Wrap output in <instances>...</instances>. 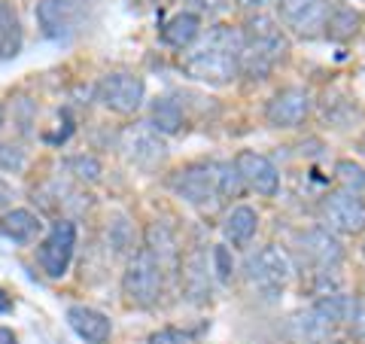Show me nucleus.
Instances as JSON below:
<instances>
[{"mask_svg": "<svg viewBox=\"0 0 365 344\" xmlns=\"http://www.w3.org/2000/svg\"><path fill=\"white\" fill-rule=\"evenodd\" d=\"M244 55V34L232 25H213L207 34L180 52V71L189 79L207 86H228L241 74Z\"/></svg>", "mask_w": 365, "mask_h": 344, "instance_id": "obj_1", "label": "nucleus"}, {"mask_svg": "<svg viewBox=\"0 0 365 344\" xmlns=\"http://www.w3.org/2000/svg\"><path fill=\"white\" fill-rule=\"evenodd\" d=\"M244 55H241V74L253 79H265L274 64H280L289 52V40L283 34L280 21L271 16H253L244 25Z\"/></svg>", "mask_w": 365, "mask_h": 344, "instance_id": "obj_2", "label": "nucleus"}, {"mask_svg": "<svg viewBox=\"0 0 365 344\" xmlns=\"http://www.w3.org/2000/svg\"><path fill=\"white\" fill-rule=\"evenodd\" d=\"M244 271H247L250 290H256L259 295H265V299H277L283 293V286L292 278V262L280 247L268 244L247 259Z\"/></svg>", "mask_w": 365, "mask_h": 344, "instance_id": "obj_3", "label": "nucleus"}, {"mask_svg": "<svg viewBox=\"0 0 365 344\" xmlns=\"http://www.w3.org/2000/svg\"><path fill=\"white\" fill-rule=\"evenodd\" d=\"M162 286H165L162 265L155 262L150 250H137L122 274V293L128 295V302L137 308H153L162 299Z\"/></svg>", "mask_w": 365, "mask_h": 344, "instance_id": "obj_4", "label": "nucleus"}, {"mask_svg": "<svg viewBox=\"0 0 365 344\" xmlns=\"http://www.w3.org/2000/svg\"><path fill=\"white\" fill-rule=\"evenodd\" d=\"M168 186L174 189L177 195L192 208H198L204 213H213L220 208V192H216V180H213V165L207 162H195V165H186L170 174Z\"/></svg>", "mask_w": 365, "mask_h": 344, "instance_id": "obj_5", "label": "nucleus"}, {"mask_svg": "<svg viewBox=\"0 0 365 344\" xmlns=\"http://www.w3.org/2000/svg\"><path fill=\"white\" fill-rule=\"evenodd\" d=\"M73 250H76V226L71 220H58L52 223L49 235L43 238L37 250V262L49 278H64L73 262Z\"/></svg>", "mask_w": 365, "mask_h": 344, "instance_id": "obj_6", "label": "nucleus"}, {"mask_svg": "<svg viewBox=\"0 0 365 344\" xmlns=\"http://www.w3.org/2000/svg\"><path fill=\"white\" fill-rule=\"evenodd\" d=\"M143 98H146V86L134 74H110L98 86V101L107 110L119 113V116H134L140 110Z\"/></svg>", "mask_w": 365, "mask_h": 344, "instance_id": "obj_7", "label": "nucleus"}, {"mask_svg": "<svg viewBox=\"0 0 365 344\" xmlns=\"http://www.w3.org/2000/svg\"><path fill=\"white\" fill-rule=\"evenodd\" d=\"M323 220L329 232L341 235H359L365 232V201L356 192L338 189L332 195H326L323 201Z\"/></svg>", "mask_w": 365, "mask_h": 344, "instance_id": "obj_8", "label": "nucleus"}, {"mask_svg": "<svg viewBox=\"0 0 365 344\" xmlns=\"http://www.w3.org/2000/svg\"><path fill=\"white\" fill-rule=\"evenodd\" d=\"M311 107H314L311 91L302 86H289V88H280L268 101L265 116H268V125H274V128H299L311 116Z\"/></svg>", "mask_w": 365, "mask_h": 344, "instance_id": "obj_9", "label": "nucleus"}, {"mask_svg": "<svg viewBox=\"0 0 365 344\" xmlns=\"http://www.w3.org/2000/svg\"><path fill=\"white\" fill-rule=\"evenodd\" d=\"M122 153L131 165L153 171L165 162L168 146L162 141V134H155L150 125H134V128H125L122 134Z\"/></svg>", "mask_w": 365, "mask_h": 344, "instance_id": "obj_10", "label": "nucleus"}, {"mask_svg": "<svg viewBox=\"0 0 365 344\" xmlns=\"http://www.w3.org/2000/svg\"><path fill=\"white\" fill-rule=\"evenodd\" d=\"M235 168H237V174H241L244 186L250 192L265 195V198L280 192V171L274 168V162L268 156L253 153V150H241L235 158Z\"/></svg>", "mask_w": 365, "mask_h": 344, "instance_id": "obj_11", "label": "nucleus"}, {"mask_svg": "<svg viewBox=\"0 0 365 344\" xmlns=\"http://www.w3.org/2000/svg\"><path fill=\"white\" fill-rule=\"evenodd\" d=\"M326 0H277V16L287 28L302 37H317L326 28Z\"/></svg>", "mask_w": 365, "mask_h": 344, "instance_id": "obj_12", "label": "nucleus"}, {"mask_svg": "<svg viewBox=\"0 0 365 344\" xmlns=\"http://www.w3.org/2000/svg\"><path fill=\"white\" fill-rule=\"evenodd\" d=\"M180 280H182V293L189 302L204 305L210 299L213 290V271H210V250L195 247L189 250L180 262Z\"/></svg>", "mask_w": 365, "mask_h": 344, "instance_id": "obj_13", "label": "nucleus"}, {"mask_svg": "<svg viewBox=\"0 0 365 344\" xmlns=\"http://www.w3.org/2000/svg\"><path fill=\"white\" fill-rule=\"evenodd\" d=\"M34 16H37L43 37H49V40H67L76 28L73 0H37Z\"/></svg>", "mask_w": 365, "mask_h": 344, "instance_id": "obj_14", "label": "nucleus"}, {"mask_svg": "<svg viewBox=\"0 0 365 344\" xmlns=\"http://www.w3.org/2000/svg\"><path fill=\"white\" fill-rule=\"evenodd\" d=\"M67 323L86 344H107L113 335V323L107 314L95 311L88 305H73L67 308Z\"/></svg>", "mask_w": 365, "mask_h": 344, "instance_id": "obj_15", "label": "nucleus"}, {"mask_svg": "<svg viewBox=\"0 0 365 344\" xmlns=\"http://www.w3.org/2000/svg\"><path fill=\"white\" fill-rule=\"evenodd\" d=\"M143 250H150V253L155 256V262L162 265V271H174L180 268V247H177V238L174 232H170L168 223H150L143 232Z\"/></svg>", "mask_w": 365, "mask_h": 344, "instance_id": "obj_16", "label": "nucleus"}, {"mask_svg": "<svg viewBox=\"0 0 365 344\" xmlns=\"http://www.w3.org/2000/svg\"><path fill=\"white\" fill-rule=\"evenodd\" d=\"M302 250L311 256L319 268H335L341 259H344V250H341L338 238L329 232V228H311V232L302 235Z\"/></svg>", "mask_w": 365, "mask_h": 344, "instance_id": "obj_17", "label": "nucleus"}, {"mask_svg": "<svg viewBox=\"0 0 365 344\" xmlns=\"http://www.w3.org/2000/svg\"><path fill=\"white\" fill-rule=\"evenodd\" d=\"M201 37V16L192 13V9H182V13H174L165 28H162V40L168 46H174V49H189L192 43H195Z\"/></svg>", "mask_w": 365, "mask_h": 344, "instance_id": "obj_18", "label": "nucleus"}, {"mask_svg": "<svg viewBox=\"0 0 365 344\" xmlns=\"http://www.w3.org/2000/svg\"><path fill=\"white\" fill-rule=\"evenodd\" d=\"M256 228H259V213L250 208V204H237L222 220V235L228 244H235V247H247L250 241H253Z\"/></svg>", "mask_w": 365, "mask_h": 344, "instance_id": "obj_19", "label": "nucleus"}, {"mask_svg": "<svg viewBox=\"0 0 365 344\" xmlns=\"http://www.w3.org/2000/svg\"><path fill=\"white\" fill-rule=\"evenodd\" d=\"M25 31H21L19 13L9 0H0V61H9L21 52Z\"/></svg>", "mask_w": 365, "mask_h": 344, "instance_id": "obj_20", "label": "nucleus"}, {"mask_svg": "<svg viewBox=\"0 0 365 344\" xmlns=\"http://www.w3.org/2000/svg\"><path fill=\"white\" fill-rule=\"evenodd\" d=\"M40 228H43L40 216L25 211V208H16V211L0 216V235H6L9 241H16V244H28V241H34L40 235Z\"/></svg>", "mask_w": 365, "mask_h": 344, "instance_id": "obj_21", "label": "nucleus"}, {"mask_svg": "<svg viewBox=\"0 0 365 344\" xmlns=\"http://www.w3.org/2000/svg\"><path fill=\"white\" fill-rule=\"evenodd\" d=\"M150 128L155 134H180L182 125H186V116H182V107L177 104L174 98H155L153 110H150Z\"/></svg>", "mask_w": 365, "mask_h": 344, "instance_id": "obj_22", "label": "nucleus"}, {"mask_svg": "<svg viewBox=\"0 0 365 344\" xmlns=\"http://www.w3.org/2000/svg\"><path fill=\"white\" fill-rule=\"evenodd\" d=\"M359 25H362V16L356 13V9H353V6H344V4H338V6H329L323 34H326L329 40L344 43V40H350L353 34L359 31Z\"/></svg>", "mask_w": 365, "mask_h": 344, "instance_id": "obj_23", "label": "nucleus"}, {"mask_svg": "<svg viewBox=\"0 0 365 344\" xmlns=\"http://www.w3.org/2000/svg\"><path fill=\"white\" fill-rule=\"evenodd\" d=\"M213 180H216V192H220V198H237L247 186L241 174H237L235 162H213Z\"/></svg>", "mask_w": 365, "mask_h": 344, "instance_id": "obj_24", "label": "nucleus"}, {"mask_svg": "<svg viewBox=\"0 0 365 344\" xmlns=\"http://www.w3.org/2000/svg\"><path fill=\"white\" fill-rule=\"evenodd\" d=\"M210 271L220 283H228L235 278V259H232V250H228L225 244H216L210 250Z\"/></svg>", "mask_w": 365, "mask_h": 344, "instance_id": "obj_25", "label": "nucleus"}, {"mask_svg": "<svg viewBox=\"0 0 365 344\" xmlns=\"http://www.w3.org/2000/svg\"><path fill=\"white\" fill-rule=\"evenodd\" d=\"M335 177H338V183L344 186L347 192H362L365 189V171L356 165V162H350V158H344V162H338L335 165Z\"/></svg>", "mask_w": 365, "mask_h": 344, "instance_id": "obj_26", "label": "nucleus"}, {"mask_svg": "<svg viewBox=\"0 0 365 344\" xmlns=\"http://www.w3.org/2000/svg\"><path fill=\"white\" fill-rule=\"evenodd\" d=\"M67 171H71L76 180H88V183L101 180V162L95 156H73L71 162H67Z\"/></svg>", "mask_w": 365, "mask_h": 344, "instance_id": "obj_27", "label": "nucleus"}, {"mask_svg": "<svg viewBox=\"0 0 365 344\" xmlns=\"http://www.w3.org/2000/svg\"><path fill=\"white\" fill-rule=\"evenodd\" d=\"M25 165H28V156L21 146L0 143V168L9 171V174H19V171H25Z\"/></svg>", "mask_w": 365, "mask_h": 344, "instance_id": "obj_28", "label": "nucleus"}, {"mask_svg": "<svg viewBox=\"0 0 365 344\" xmlns=\"http://www.w3.org/2000/svg\"><path fill=\"white\" fill-rule=\"evenodd\" d=\"M150 344H192V338L182 335V332H177V329H162L150 338Z\"/></svg>", "mask_w": 365, "mask_h": 344, "instance_id": "obj_29", "label": "nucleus"}, {"mask_svg": "<svg viewBox=\"0 0 365 344\" xmlns=\"http://www.w3.org/2000/svg\"><path fill=\"white\" fill-rule=\"evenodd\" d=\"M198 9H204V13H220V9L225 6V0H192Z\"/></svg>", "mask_w": 365, "mask_h": 344, "instance_id": "obj_30", "label": "nucleus"}, {"mask_svg": "<svg viewBox=\"0 0 365 344\" xmlns=\"http://www.w3.org/2000/svg\"><path fill=\"white\" fill-rule=\"evenodd\" d=\"M353 329H356V335L365 341V308H356V314H353Z\"/></svg>", "mask_w": 365, "mask_h": 344, "instance_id": "obj_31", "label": "nucleus"}, {"mask_svg": "<svg viewBox=\"0 0 365 344\" xmlns=\"http://www.w3.org/2000/svg\"><path fill=\"white\" fill-rule=\"evenodd\" d=\"M9 198H13V189H9V186H6V183H4V180H0V208H4V204H6Z\"/></svg>", "mask_w": 365, "mask_h": 344, "instance_id": "obj_32", "label": "nucleus"}, {"mask_svg": "<svg viewBox=\"0 0 365 344\" xmlns=\"http://www.w3.org/2000/svg\"><path fill=\"white\" fill-rule=\"evenodd\" d=\"M265 4H268V0H237V6H244V9H259Z\"/></svg>", "mask_w": 365, "mask_h": 344, "instance_id": "obj_33", "label": "nucleus"}, {"mask_svg": "<svg viewBox=\"0 0 365 344\" xmlns=\"http://www.w3.org/2000/svg\"><path fill=\"white\" fill-rule=\"evenodd\" d=\"M0 344H16V335L9 329H4V326H0Z\"/></svg>", "mask_w": 365, "mask_h": 344, "instance_id": "obj_34", "label": "nucleus"}, {"mask_svg": "<svg viewBox=\"0 0 365 344\" xmlns=\"http://www.w3.org/2000/svg\"><path fill=\"white\" fill-rule=\"evenodd\" d=\"M4 119H6V113H4V104H0V128H4Z\"/></svg>", "mask_w": 365, "mask_h": 344, "instance_id": "obj_35", "label": "nucleus"}, {"mask_svg": "<svg viewBox=\"0 0 365 344\" xmlns=\"http://www.w3.org/2000/svg\"><path fill=\"white\" fill-rule=\"evenodd\" d=\"M359 150H362V156H365V137H362V143H359Z\"/></svg>", "mask_w": 365, "mask_h": 344, "instance_id": "obj_36", "label": "nucleus"}, {"mask_svg": "<svg viewBox=\"0 0 365 344\" xmlns=\"http://www.w3.org/2000/svg\"><path fill=\"white\" fill-rule=\"evenodd\" d=\"M362 256H365V247H362Z\"/></svg>", "mask_w": 365, "mask_h": 344, "instance_id": "obj_37", "label": "nucleus"}]
</instances>
